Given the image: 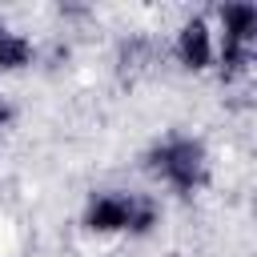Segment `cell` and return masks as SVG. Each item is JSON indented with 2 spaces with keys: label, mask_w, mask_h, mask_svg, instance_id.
Listing matches in <instances>:
<instances>
[{
  "label": "cell",
  "mask_w": 257,
  "mask_h": 257,
  "mask_svg": "<svg viewBox=\"0 0 257 257\" xmlns=\"http://www.w3.org/2000/svg\"><path fill=\"white\" fill-rule=\"evenodd\" d=\"M8 128H12V104L0 96V145H4V137H8Z\"/></svg>",
  "instance_id": "obj_6"
},
{
  "label": "cell",
  "mask_w": 257,
  "mask_h": 257,
  "mask_svg": "<svg viewBox=\"0 0 257 257\" xmlns=\"http://www.w3.org/2000/svg\"><path fill=\"white\" fill-rule=\"evenodd\" d=\"M213 40H217V60L213 64L221 68V76L225 80L245 76L249 64H253V48H257V4H245V0L221 4Z\"/></svg>",
  "instance_id": "obj_3"
},
{
  "label": "cell",
  "mask_w": 257,
  "mask_h": 257,
  "mask_svg": "<svg viewBox=\"0 0 257 257\" xmlns=\"http://www.w3.org/2000/svg\"><path fill=\"white\" fill-rule=\"evenodd\" d=\"M149 173L173 193H197L209 181V149L197 137H165L149 153Z\"/></svg>",
  "instance_id": "obj_2"
},
{
  "label": "cell",
  "mask_w": 257,
  "mask_h": 257,
  "mask_svg": "<svg viewBox=\"0 0 257 257\" xmlns=\"http://www.w3.org/2000/svg\"><path fill=\"white\" fill-rule=\"evenodd\" d=\"M173 56H177V64L189 68V72L213 68V60H217L213 24H209L205 16H189V20L177 28V36H173Z\"/></svg>",
  "instance_id": "obj_4"
},
{
  "label": "cell",
  "mask_w": 257,
  "mask_h": 257,
  "mask_svg": "<svg viewBox=\"0 0 257 257\" xmlns=\"http://www.w3.org/2000/svg\"><path fill=\"white\" fill-rule=\"evenodd\" d=\"M84 229L96 237H145L161 225V205L149 193H128V189H96L84 201Z\"/></svg>",
  "instance_id": "obj_1"
},
{
  "label": "cell",
  "mask_w": 257,
  "mask_h": 257,
  "mask_svg": "<svg viewBox=\"0 0 257 257\" xmlns=\"http://www.w3.org/2000/svg\"><path fill=\"white\" fill-rule=\"evenodd\" d=\"M32 56H36L32 40H28L24 32H16V28L0 24V76L28 68V64H32Z\"/></svg>",
  "instance_id": "obj_5"
}]
</instances>
